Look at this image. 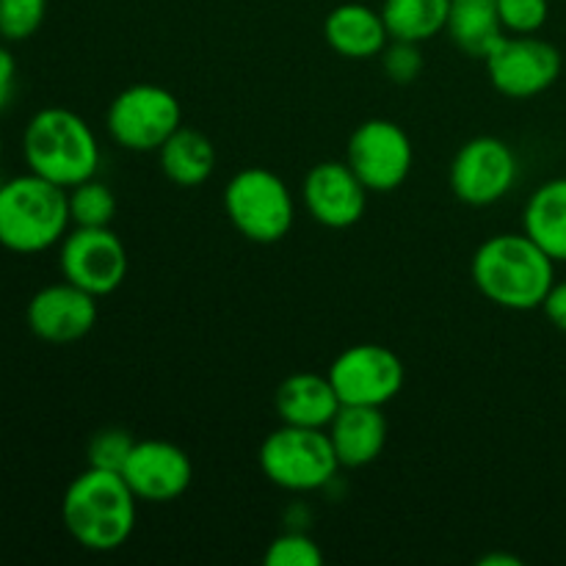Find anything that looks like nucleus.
<instances>
[{
  "instance_id": "obj_7",
  "label": "nucleus",
  "mask_w": 566,
  "mask_h": 566,
  "mask_svg": "<svg viewBox=\"0 0 566 566\" xmlns=\"http://www.w3.org/2000/svg\"><path fill=\"white\" fill-rule=\"evenodd\" d=\"M105 125L122 149L158 153L166 138L182 127L180 99L155 83H133L111 99Z\"/></svg>"
},
{
  "instance_id": "obj_12",
  "label": "nucleus",
  "mask_w": 566,
  "mask_h": 566,
  "mask_svg": "<svg viewBox=\"0 0 566 566\" xmlns=\"http://www.w3.org/2000/svg\"><path fill=\"white\" fill-rule=\"evenodd\" d=\"M326 376L343 403L385 409L401 392L407 368L392 348L379 343H357L337 354Z\"/></svg>"
},
{
  "instance_id": "obj_13",
  "label": "nucleus",
  "mask_w": 566,
  "mask_h": 566,
  "mask_svg": "<svg viewBox=\"0 0 566 566\" xmlns=\"http://www.w3.org/2000/svg\"><path fill=\"white\" fill-rule=\"evenodd\" d=\"M122 479L142 503L180 501L193 481L191 457L169 440H136Z\"/></svg>"
},
{
  "instance_id": "obj_3",
  "label": "nucleus",
  "mask_w": 566,
  "mask_h": 566,
  "mask_svg": "<svg viewBox=\"0 0 566 566\" xmlns=\"http://www.w3.org/2000/svg\"><path fill=\"white\" fill-rule=\"evenodd\" d=\"M28 171L66 188L97 177L99 142L81 114L61 105L36 111L22 133Z\"/></svg>"
},
{
  "instance_id": "obj_18",
  "label": "nucleus",
  "mask_w": 566,
  "mask_h": 566,
  "mask_svg": "<svg viewBox=\"0 0 566 566\" xmlns=\"http://www.w3.org/2000/svg\"><path fill=\"white\" fill-rule=\"evenodd\" d=\"M324 39L340 59L368 61L381 55L390 42L381 9L365 3H340L326 14Z\"/></svg>"
},
{
  "instance_id": "obj_1",
  "label": "nucleus",
  "mask_w": 566,
  "mask_h": 566,
  "mask_svg": "<svg viewBox=\"0 0 566 566\" xmlns=\"http://www.w3.org/2000/svg\"><path fill=\"white\" fill-rule=\"evenodd\" d=\"M473 285L492 304L512 313L539 310L556 282V260L525 232L486 238L470 263Z\"/></svg>"
},
{
  "instance_id": "obj_21",
  "label": "nucleus",
  "mask_w": 566,
  "mask_h": 566,
  "mask_svg": "<svg viewBox=\"0 0 566 566\" xmlns=\"http://www.w3.org/2000/svg\"><path fill=\"white\" fill-rule=\"evenodd\" d=\"M446 33L459 50L481 61L506 36L495 0H453Z\"/></svg>"
},
{
  "instance_id": "obj_6",
  "label": "nucleus",
  "mask_w": 566,
  "mask_h": 566,
  "mask_svg": "<svg viewBox=\"0 0 566 566\" xmlns=\"http://www.w3.org/2000/svg\"><path fill=\"white\" fill-rule=\"evenodd\" d=\"M260 470L280 490L318 492L332 484L340 462L326 429L282 423L260 446Z\"/></svg>"
},
{
  "instance_id": "obj_20",
  "label": "nucleus",
  "mask_w": 566,
  "mask_h": 566,
  "mask_svg": "<svg viewBox=\"0 0 566 566\" xmlns=\"http://www.w3.org/2000/svg\"><path fill=\"white\" fill-rule=\"evenodd\" d=\"M158 160L166 180L182 188H197L213 177L216 147L205 133L193 130V127H180L158 149Z\"/></svg>"
},
{
  "instance_id": "obj_2",
  "label": "nucleus",
  "mask_w": 566,
  "mask_h": 566,
  "mask_svg": "<svg viewBox=\"0 0 566 566\" xmlns=\"http://www.w3.org/2000/svg\"><path fill=\"white\" fill-rule=\"evenodd\" d=\"M138 497L122 473L86 468L61 497L64 528L83 551H119L136 528Z\"/></svg>"
},
{
  "instance_id": "obj_27",
  "label": "nucleus",
  "mask_w": 566,
  "mask_h": 566,
  "mask_svg": "<svg viewBox=\"0 0 566 566\" xmlns=\"http://www.w3.org/2000/svg\"><path fill=\"white\" fill-rule=\"evenodd\" d=\"M263 562L269 566H321L324 564V553L307 534L287 531V534H280L271 542Z\"/></svg>"
},
{
  "instance_id": "obj_28",
  "label": "nucleus",
  "mask_w": 566,
  "mask_h": 566,
  "mask_svg": "<svg viewBox=\"0 0 566 566\" xmlns=\"http://www.w3.org/2000/svg\"><path fill=\"white\" fill-rule=\"evenodd\" d=\"M381 70H385L387 81L398 83V86H409L418 81L423 72V53H420L418 42H403V39H390L387 48L381 50Z\"/></svg>"
},
{
  "instance_id": "obj_8",
  "label": "nucleus",
  "mask_w": 566,
  "mask_h": 566,
  "mask_svg": "<svg viewBox=\"0 0 566 566\" xmlns=\"http://www.w3.org/2000/svg\"><path fill=\"white\" fill-rule=\"evenodd\" d=\"M61 276L92 296H111L127 280L130 258L111 227H72L59 243Z\"/></svg>"
},
{
  "instance_id": "obj_17",
  "label": "nucleus",
  "mask_w": 566,
  "mask_h": 566,
  "mask_svg": "<svg viewBox=\"0 0 566 566\" xmlns=\"http://www.w3.org/2000/svg\"><path fill=\"white\" fill-rule=\"evenodd\" d=\"M276 415L287 426H304V429H326L340 412L343 401L335 385L326 374L302 370L293 374L276 387L274 396Z\"/></svg>"
},
{
  "instance_id": "obj_24",
  "label": "nucleus",
  "mask_w": 566,
  "mask_h": 566,
  "mask_svg": "<svg viewBox=\"0 0 566 566\" xmlns=\"http://www.w3.org/2000/svg\"><path fill=\"white\" fill-rule=\"evenodd\" d=\"M133 446H136V437L127 429H119V426H108V429L94 431L92 440L86 442L88 468L122 473Z\"/></svg>"
},
{
  "instance_id": "obj_30",
  "label": "nucleus",
  "mask_w": 566,
  "mask_h": 566,
  "mask_svg": "<svg viewBox=\"0 0 566 566\" xmlns=\"http://www.w3.org/2000/svg\"><path fill=\"white\" fill-rule=\"evenodd\" d=\"M542 310H545L547 321H551L558 332H566V280L553 282L551 293H547L545 302H542Z\"/></svg>"
},
{
  "instance_id": "obj_9",
  "label": "nucleus",
  "mask_w": 566,
  "mask_h": 566,
  "mask_svg": "<svg viewBox=\"0 0 566 566\" xmlns=\"http://www.w3.org/2000/svg\"><path fill=\"white\" fill-rule=\"evenodd\" d=\"M492 86L512 99H531L545 94L562 75V50L547 39L506 33L484 59Z\"/></svg>"
},
{
  "instance_id": "obj_11",
  "label": "nucleus",
  "mask_w": 566,
  "mask_h": 566,
  "mask_svg": "<svg viewBox=\"0 0 566 566\" xmlns=\"http://www.w3.org/2000/svg\"><path fill=\"white\" fill-rule=\"evenodd\" d=\"M520 177L514 149L497 136H475L453 155L448 182L459 202L470 208H490L501 202Z\"/></svg>"
},
{
  "instance_id": "obj_10",
  "label": "nucleus",
  "mask_w": 566,
  "mask_h": 566,
  "mask_svg": "<svg viewBox=\"0 0 566 566\" xmlns=\"http://www.w3.org/2000/svg\"><path fill=\"white\" fill-rule=\"evenodd\" d=\"M346 164L370 193H390L407 182L415 166L409 133L392 119H368L357 125L346 147Z\"/></svg>"
},
{
  "instance_id": "obj_15",
  "label": "nucleus",
  "mask_w": 566,
  "mask_h": 566,
  "mask_svg": "<svg viewBox=\"0 0 566 566\" xmlns=\"http://www.w3.org/2000/svg\"><path fill=\"white\" fill-rule=\"evenodd\" d=\"M368 188L346 160H324L307 171L302 199L307 213L329 230L354 227L368 210Z\"/></svg>"
},
{
  "instance_id": "obj_29",
  "label": "nucleus",
  "mask_w": 566,
  "mask_h": 566,
  "mask_svg": "<svg viewBox=\"0 0 566 566\" xmlns=\"http://www.w3.org/2000/svg\"><path fill=\"white\" fill-rule=\"evenodd\" d=\"M17 88V61L9 50V42H0V111L11 105Z\"/></svg>"
},
{
  "instance_id": "obj_31",
  "label": "nucleus",
  "mask_w": 566,
  "mask_h": 566,
  "mask_svg": "<svg viewBox=\"0 0 566 566\" xmlns=\"http://www.w3.org/2000/svg\"><path fill=\"white\" fill-rule=\"evenodd\" d=\"M481 566H523V562L514 556H509V553H492V556H484L479 562Z\"/></svg>"
},
{
  "instance_id": "obj_19",
  "label": "nucleus",
  "mask_w": 566,
  "mask_h": 566,
  "mask_svg": "<svg viewBox=\"0 0 566 566\" xmlns=\"http://www.w3.org/2000/svg\"><path fill=\"white\" fill-rule=\"evenodd\" d=\"M523 232L556 263H566V177L542 182L523 210Z\"/></svg>"
},
{
  "instance_id": "obj_26",
  "label": "nucleus",
  "mask_w": 566,
  "mask_h": 566,
  "mask_svg": "<svg viewBox=\"0 0 566 566\" xmlns=\"http://www.w3.org/2000/svg\"><path fill=\"white\" fill-rule=\"evenodd\" d=\"M495 6L503 31L514 36L539 33L551 17V0H495Z\"/></svg>"
},
{
  "instance_id": "obj_14",
  "label": "nucleus",
  "mask_w": 566,
  "mask_h": 566,
  "mask_svg": "<svg viewBox=\"0 0 566 566\" xmlns=\"http://www.w3.org/2000/svg\"><path fill=\"white\" fill-rule=\"evenodd\" d=\"M97 296L66 280L33 293L25 310L28 329L50 346L83 340L97 324Z\"/></svg>"
},
{
  "instance_id": "obj_25",
  "label": "nucleus",
  "mask_w": 566,
  "mask_h": 566,
  "mask_svg": "<svg viewBox=\"0 0 566 566\" xmlns=\"http://www.w3.org/2000/svg\"><path fill=\"white\" fill-rule=\"evenodd\" d=\"M48 0H0V39L25 42L42 28Z\"/></svg>"
},
{
  "instance_id": "obj_4",
  "label": "nucleus",
  "mask_w": 566,
  "mask_h": 566,
  "mask_svg": "<svg viewBox=\"0 0 566 566\" xmlns=\"http://www.w3.org/2000/svg\"><path fill=\"white\" fill-rule=\"evenodd\" d=\"M66 188L28 175L0 182V247L14 254H39L64 241L70 232Z\"/></svg>"
},
{
  "instance_id": "obj_22",
  "label": "nucleus",
  "mask_w": 566,
  "mask_h": 566,
  "mask_svg": "<svg viewBox=\"0 0 566 566\" xmlns=\"http://www.w3.org/2000/svg\"><path fill=\"white\" fill-rule=\"evenodd\" d=\"M451 3L453 0H385L381 17L390 39L423 44L446 31Z\"/></svg>"
},
{
  "instance_id": "obj_5",
  "label": "nucleus",
  "mask_w": 566,
  "mask_h": 566,
  "mask_svg": "<svg viewBox=\"0 0 566 566\" xmlns=\"http://www.w3.org/2000/svg\"><path fill=\"white\" fill-rule=\"evenodd\" d=\"M224 213L247 241L276 243L296 221V202L276 171L249 166L227 180Z\"/></svg>"
},
{
  "instance_id": "obj_23",
  "label": "nucleus",
  "mask_w": 566,
  "mask_h": 566,
  "mask_svg": "<svg viewBox=\"0 0 566 566\" xmlns=\"http://www.w3.org/2000/svg\"><path fill=\"white\" fill-rule=\"evenodd\" d=\"M72 227H111L116 216V197L97 177L83 180L66 191Z\"/></svg>"
},
{
  "instance_id": "obj_32",
  "label": "nucleus",
  "mask_w": 566,
  "mask_h": 566,
  "mask_svg": "<svg viewBox=\"0 0 566 566\" xmlns=\"http://www.w3.org/2000/svg\"><path fill=\"white\" fill-rule=\"evenodd\" d=\"M0 155H3V136H0Z\"/></svg>"
},
{
  "instance_id": "obj_16",
  "label": "nucleus",
  "mask_w": 566,
  "mask_h": 566,
  "mask_svg": "<svg viewBox=\"0 0 566 566\" xmlns=\"http://www.w3.org/2000/svg\"><path fill=\"white\" fill-rule=\"evenodd\" d=\"M337 462L346 470H359L374 464L387 446V415L381 407H352L343 403L340 412L326 426Z\"/></svg>"
}]
</instances>
